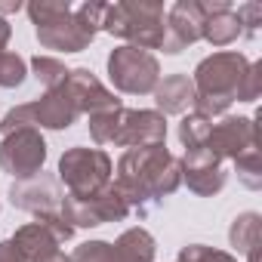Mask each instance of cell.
<instances>
[{"instance_id": "1", "label": "cell", "mask_w": 262, "mask_h": 262, "mask_svg": "<svg viewBox=\"0 0 262 262\" xmlns=\"http://www.w3.org/2000/svg\"><path fill=\"white\" fill-rule=\"evenodd\" d=\"M182 185V164L167 145L126 148L117 161L114 188L123 194L129 210L148 213L158 201L170 198Z\"/></svg>"}, {"instance_id": "2", "label": "cell", "mask_w": 262, "mask_h": 262, "mask_svg": "<svg viewBox=\"0 0 262 262\" xmlns=\"http://www.w3.org/2000/svg\"><path fill=\"white\" fill-rule=\"evenodd\" d=\"M105 10L108 4L99 0H86L80 7L71 0H31L25 7L37 43L56 53H83L102 31Z\"/></svg>"}, {"instance_id": "3", "label": "cell", "mask_w": 262, "mask_h": 262, "mask_svg": "<svg viewBox=\"0 0 262 262\" xmlns=\"http://www.w3.org/2000/svg\"><path fill=\"white\" fill-rule=\"evenodd\" d=\"M250 68V59L237 50H219L198 62L191 83H194V111L204 117H222L231 102H237L241 80Z\"/></svg>"}, {"instance_id": "4", "label": "cell", "mask_w": 262, "mask_h": 262, "mask_svg": "<svg viewBox=\"0 0 262 262\" xmlns=\"http://www.w3.org/2000/svg\"><path fill=\"white\" fill-rule=\"evenodd\" d=\"M164 19H167L164 4H155V0H123V4H108L102 31L126 40V47L151 53L164 47V37H167Z\"/></svg>"}, {"instance_id": "5", "label": "cell", "mask_w": 262, "mask_h": 262, "mask_svg": "<svg viewBox=\"0 0 262 262\" xmlns=\"http://www.w3.org/2000/svg\"><path fill=\"white\" fill-rule=\"evenodd\" d=\"M114 164L102 148H86V145H71L59 158V176L68 188L71 198H90L99 194L105 185H111Z\"/></svg>"}, {"instance_id": "6", "label": "cell", "mask_w": 262, "mask_h": 262, "mask_svg": "<svg viewBox=\"0 0 262 262\" xmlns=\"http://www.w3.org/2000/svg\"><path fill=\"white\" fill-rule=\"evenodd\" d=\"M108 77L117 93L126 96H148L161 83V62L155 53L136 50V47H114L108 53Z\"/></svg>"}, {"instance_id": "7", "label": "cell", "mask_w": 262, "mask_h": 262, "mask_svg": "<svg viewBox=\"0 0 262 262\" xmlns=\"http://www.w3.org/2000/svg\"><path fill=\"white\" fill-rule=\"evenodd\" d=\"M129 213L133 210L123 201V194L114 188V182L90 198H71V194L62 198V216L74 231L77 228H99L108 222H123Z\"/></svg>"}, {"instance_id": "8", "label": "cell", "mask_w": 262, "mask_h": 262, "mask_svg": "<svg viewBox=\"0 0 262 262\" xmlns=\"http://www.w3.org/2000/svg\"><path fill=\"white\" fill-rule=\"evenodd\" d=\"M43 164H47V139L40 136V129L25 126L0 139V170L13 176V182L37 176Z\"/></svg>"}, {"instance_id": "9", "label": "cell", "mask_w": 262, "mask_h": 262, "mask_svg": "<svg viewBox=\"0 0 262 262\" xmlns=\"http://www.w3.org/2000/svg\"><path fill=\"white\" fill-rule=\"evenodd\" d=\"M111 145L117 148L167 145V117L155 108H120Z\"/></svg>"}, {"instance_id": "10", "label": "cell", "mask_w": 262, "mask_h": 262, "mask_svg": "<svg viewBox=\"0 0 262 262\" xmlns=\"http://www.w3.org/2000/svg\"><path fill=\"white\" fill-rule=\"evenodd\" d=\"M207 151H213L219 161H234L237 155L259 148V126L256 117H241V114H222L210 126V136L204 142Z\"/></svg>"}, {"instance_id": "11", "label": "cell", "mask_w": 262, "mask_h": 262, "mask_svg": "<svg viewBox=\"0 0 262 262\" xmlns=\"http://www.w3.org/2000/svg\"><path fill=\"white\" fill-rule=\"evenodd\" d=\"M62 185L53 173H37L31 179H19L10 185V204L16 210H25L31 213L34 219H47V216H56L62 213Z\"/></svg>"}, {"instance_id": "12", "label": "cell", "mask_w": 262, "mask_h": 262, "mask_svg": "<svg viewBox=\"0 0 262 262\" xmlns=\"http://www.w3.org/2000/svg\"><path fill=\"white\" fill-rule=\"evenodd\" d=\"M62 90L68 93V99L74 102V108L80 114H99V111H111L120 108V99L90 71V68H68V77L62 83Z\"/></svg>"}, {"instance_id": "13", "label": "cell", "mask_w": 262, "mask_h": 262, "mask_svg": "<svg viewBox=\"0 0 262 262\" xmlns=\"http://www.w3.org/2000/svg\"><path fill=\"white\" fill-rule=\"evenodd\" d=\"M182 164V182L188 185V191H194L198 198H213L225 188L228 182V173L222 167V161L207 151V148H194V151H185L179 158Z\"/></svg>"}, {"instance_id": "14", "label": "cell", "mask_w": 262, "mask_h": 262, "mask_svg": "<svg viewBox=\"0 0 262 262\" xmlns=\"http://www.w3.org/2000/svg\"><path fill=\"white\" fill-rule=\"evenodd\" d=\"M164 25H167V37H164L161 50L167 56H179L185 47L201 40V31H204L201 4H198V0H176V4L167 10Z\"/></svg>"}, {"instance_id": "15", "label": "cell", "mask_w": 262, "mask_h": 262, "mask_svg": "<svg viewBox=\"0 0 262 262\" xmlns=\"http://www.w3.org/2000/svg\"><path fill=\"white\" fill-rule=\"evenodd\" d=\"M28 111H31V123L37 129H68L80 117V111L74 108V102L68 99V93L62 86L47 90L40 99L28 102Z\"/></svg>"}, {"instance_id": "16", "label": "cell", "mask_w": 262, "mask_h": 262, "mask_svg": "<svg viewBox=\"0 0 262 262\" xmlns=\"http://www.w3.org/2000/svg\"><path fill=\"white\" fill-rule=\"evenodd\" d=\"M151 96L158 102L155 111H161L164 117L167 114H185L194 105V83L188 74H167V77H161V83L155 86Z\"/></svg>"}, {"instance_id": "17", "label": "cell", "mask_w": 262, "mask_h": 262, "mask_svg": "<svg viewBox=\"0 0 262 262\" xmlns=\"http://www.w3.org/2000/svg\"><path fill=\"white\" fill-rule=\"evenodd\" d=\"M111 247H114V262H155V256H158V244H155L151 231L142 225L120 231V237Z\"/></svg>"}, {"instance_id": "18", "label": "cell", "mask_w": 262, "mask_h": 262, "mask_svg": "<svg viewBox=\"0 0 262 262\" xmlns=\"http://www.w3.org/2000/svg\"><path fill=\"white\" fill-rule=\"evenodd\" d=\"M10 241L16 244V250L22 253L25 262H34V259H40V256L59 250V237H56L43 222H37V219L28 222V225H22V228H16V234H13Z\"/></svg>"}, {"instance_id": "19", "label": "cell", "mask_w": 262, "mask_h": 262, "mask_svg": "<svg viewBox=\"0 0 262 262\" xmlns=\"http://www.w3.org/2000/svg\"><path fill=\"white\" fill-rule=\"evenodd\" d=\"M228 244H231L241 256H247L250 250L262 247V216L253 213V210L237 213L234 222H231V228H228Z\"/></svg>"}, {"instance_id": "20", "label": "cell", "mask_w": 262, "mask_h": 262, "mask_svg": "<svg viewBox=\"0 0 262 262\" xmlns=\"http://www.w3.org/2000/svg\"><path fill=\"white\" fill-rule=\"evenodd\" d=\"M237 37H244V31H241V22H237L234 10H228V13H216V16H207V19H204L201 40H207L210 47L222 50V47L234 43Z\"/></svg>"}, {"instance_id": "21", "label": "cell", "mask_w": 262, "mask_h": 262, "mask_svg": "<svg viewBox=\"0 0 262 262\" xmlns=\"http://www.w3.org/2000/svg\"><path fill=\"white\" fill-rule=\"evenodd\" d=\"M210 126H213V120H210V117H204V114H198V111L185 114V117L179 120V129H176L179 145H182L185 151L204 148V142H207V136H210Z\"/></svg>"}, {"instance_id": "22", "label": "cell", "mask_w": 262, "mask_h": 262, "mask_svg": "<svg viewBox=\"0 0 262 262\" xmlns=\"http://www.w3.org/2000/svg\"><path fill=\"white\" fill-rule=\"evenodd\" d=\"M31 74L40 80V86H43V93H47V90H59V86L65 83L68 68H65V62H59L56 56H34V59H31Z\"/></svg>"}, {"instance_id": "23", "label": "cell", "mask_w": 262, "mask_h": 262, "mask_svg": "<svg viewBox=\"0 0 262 262\" xmlns=\"http://www.w3.org/2000/svg\"><path fill=\"white\" fill-rule=\"evenodd\" d=\"M234 170H237V179L250 188V191H259L262 188V161H259V148H250L244 155L234 158Z\"/></svg>"}, {"instance_id": "24", "label": "cell", "mask_w": 262, "mask_h": 262, "mask_svg": "<svg viewBox=\"0 0 262 262\" xmlns=\"http://www.w3.org/2000/svg\"><path fill=\"white\" fill-rule=\"evenodd\" d=\"M25 77H28V62L19 53H0V86L16 90L25 83Z\"/></svg>"}, {"instance_id": "25", "label": "cell", "mask_w": 262, "mask_h": 262, "mask_svg": "<svg viewBox=\"0 0 262 262\" xmlns=\"http://www.w3.org/2000/svg\"><path fill=\"white\" fill-rule=\"evenodd\" d=\"M176 262H237V256L225 250H213L207 244H185L176 256Z\"/></svg>"}, {"instance_id": "26", "label": "cell", "mask_w": 262, "mask_h": 262, "mask_svg": "<svg viewBox=\"0 0 262 262\" xmlns=\"http://www.w3.org/2000/svg\"><path fill=\"white\" fill-rule=\"evenodd\" d=\"M71 262H114V247L108 241H86L71 253Z\"/></svg>"}, {"instance_id": "27", "label": "cell", "mask_w": 262, "mask_h": 262, "mask_svg": "<svg viewBox=\"0 0 262 262\" xmlns=\"http://www.w3.org/2000/svg\"><path fill=\"white\" fill-rule=\"evenodd\" d=\"M259 90H262V62H250V68L241 80V90H237V102H256Z\"/></svg>"}, {"instance_id": "28", "label": "cell", "mask_w": 262, "mask_h": 262, "mask_svg": "<svg viewBox=\"0 0 262 262\" xmlns=\"http://www.w3.org/2000/svg\"><path fill=\"white\" fill-rule=\"evenodd\" d=\"M234 16H237L244 34H256L259 25H262V4H241L234 10Z\"/></svg>"}, {"instance_id": "29", "label": "cell", "mask_w": 262, "mask_h": 262, "mask_svg": "<svg viewBox=\"0 0 262 262\" xmlns=\"http://www.w3.org/2000/svg\"><path fill=\"white\" fill-rule=\"evenodd\" d=\"M0 262H25L13 241H0Z\"/></svg>"}, {"instance_id": "30", "label": "cell", "mask_w": 262, "mask_h": 262, "mask_svg": "<svg viewBox=\"0 0 262 262\" xmlns=\"http://www.w3.org/2000/svg\"><path fill=\"white\" fill-rule=\"evenodd\" d=\"M10 37H13V25L0 16V53H7V43H10Z\"/></svg>"}, {"instance_id": "31", "label": "cell", "mask_w": 262, "mask_h": 262, "mask_svg": "<svg viewBox=\"0 0 262 262\" xmlns=\"http://www.w3.org/2000/svg\"><path fill=\"white\" fill-rule=\"evenodd\" d=\"M34 262H71V256H65L62 250H53V253H47V256H40Z\"/></svg>"}, {"instance_id": "32", "label": "cell", "mask_w": 262, "mask_h": 262, "mask_svg": "<svg viewBox=\"0 0 262 262\" xmlns=\"http://www.w3.org/2000/svg\"><path fill=\"white\" fill-rule=\"evenodd\" d=\"M22 10V0H0V16L4 13H19Z\"/></svg>"}, {"instance_id": "33", "label": "cell", "mask_w": 262, "mask_h": 262, "mask_svg": "<svg viewBox=\"0 0 262 262\" xmlns=\"http://www.w3.org/2000/svg\"><path fill=\"white\" fill-rule=\"evenodd\" d=\"M247 262H262V247L250 250V253H247Z\"/></svg>"}]
</instances>
